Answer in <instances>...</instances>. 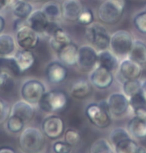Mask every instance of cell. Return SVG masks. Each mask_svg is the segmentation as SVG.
Listing matches in <instances>:
<instances>
[{"mask_svg": "<svg viewBox=\"0 0 146 153\" xmlns=\"http://www.w3.org/2000/svg\"><path fill=\"white\" fill-rule=\"evenodd\" d=\"M17 0H0V13L4 12L9 7H12Z\"/></svg>", "mask_w": 146, "mask_h": 153, "instance_id": "obj_40", "label": "cell"}, {"mask_svg": "<svg viewBox=\"0 0 146 153\" xmlns=\"http://www.w3.org/2000/svg\"><path fill=\"white\" fill-rule=\"evenodd\" d=\"M128 138H132L129 132L126 128L123 127H114L112 130L110 131L109 136H108V141L112 145V147L122 140L128 139Z\"/></svg>", "mask_w": 146, "mask_h": 153, "instance_id": "obj_32", "label": "cell"}, {"mask_svg": "<svg viewBox=\"0 0 146 153\" xmlns=\"http://www.w3.org/2000/svg\"><path fill=\"white\" fill-rule=\"evenodd\" d=\"M0 71L10 74L13 78L21 74L14 55L0 56Z\"/></svg>", "mask_w": 146, "mask_h": 153, "instance_id": "obj_26", "label": "cell"}, {"mask_svg": "<svg viewBox=\"0 0 146 153\" xmlns=\"http://www.w3.org/2000/svg\"><path fill=\"white\" fill-rule=\"evenodd\" d=\"M16 40L10 34H0V56L14 55L16 52Z\"/></svg>", "mask_w": 146, "mask_h": 153, "instance_id": "obj_25", "label": "cell"}, {"mask_svg": "<svg viewBox=\"0 0 146 153\" xmlns=\"http://www.w3.org/2000/svg\"><path fill=\"white\" fill-rule=\"evenodd\" d=\"M107 108L113 118H121L129 114V99L122 92L111 93L106 99Z\"/></svg>", "mask_w": 146, "mask_h": 153, "instance_id": "obj_10", "label": "cell"}, {"mask_svg": "<svg viewBox=\"0 0 146 153\" xmlns=\"http://www.w3.org/2000/svg\"><path fill=\"white\" fill-rule=\"evenodd\" d=\"M126 129L135 140L146 139V118L131 116Z\"/></svg>", "mask_w": 146, "mask_h": 153, "instance_id": "obj_21", "label": "cell"}, {"mask_svg": "<svg viewBox=\"0 0 146 153\" xmlns=\"http://www.w3.org/2000/svg\"><path fill=\"white\" fill-rule=\"evenodd\" d=\"M57 59L65 66H74L77 63V56H78V46L73 41L68 43L63 48L60 49L56 53Z\"/></svg>", "mask_w": 146, "mask_h": 153, "instance_id": "obj_20", "label": "cell"}, {"mask_svg": "<svg viewBox=\"0 0 146 153\" xmlns=\"http://www.w3.org/2000/svg\"><path fill=\"white\" fill-rule=\"evenodd\" d=\"M33 10L32 4L25 0H17L12 6V14L14 18L27 19L33 12Z\"/></svg>", "mask_w": 146, "mask_h": 153, "instance_id": "obj_27", "label": "cell"}, {"mask_svg": "<svg viewBox=\"0 0 146 153\" xmlns=\"http://www.w3.org/2000/svg\"><path fill=\"white\" fill-rule=\"evenodd\" d=\"M14 57H15L17 65H18L21 73L29 70L35 63V55L32 52V50L19 49L14 53Z\"/></svg>", "mask_w": 146, "mask_h": 153, "instance_id": "obj_22", "label": "cell"}, {"mask_svg": "<svg viewBox=\"0 0 146 153\" xmlns=\"http://www.w3.org/2000/svg\"><path fill=\"white\" fill-rule=\"evenodd\" d=\"M133 25L138 32L146 35V10L140 11L134 15Z\"/></svg>", "mask_w": 146, "mask_h": 153, "instance_id": "obj_35", "label": "cell"}, {"mask_svg": "<svg viewBox=\"0 0 146 153\" xmlns=\"http://www.w3.org/2000/svg\"><path fill=\"white\" fill-rule=\"evenodd\" d=\"M68 103V96L64 91L53 90L46 91L42 98L40 99L37 106L41 111L47 114H55L57 112L62 111L66 107Z\"/></svg>", "mask_w": 146, "mask_h": 153, "instance_id": "obj_4", "label": "cell"}, {"mask_svg": "<svg viewBox=\"0 0 146 153\" xmlns=\"http://www.w3.org/2000/svg\"><path fill=\"white\" fill-rule=\"evenodd\" d=\"M83 6L80 0H63L61 4L62 18L68 22H77Z\"/></svg>", "mask_w": 146, "mask_h": 153, "instance_id": "obj_16", "label": "cell"}, {"mask_svg": "<svg viewBox=\"0 0 146 153\" xmlns=\"http://www.w3.org/2000/svg\"><path fill=\"white\" fill-rule=\"evenodd\" d=\"M46 145V137L41 129L34 126L25 127L19 134L18 146L22 153H41Z\"/></svg>", "mask_w": 146, "mask_h": 153, "instance_id": "obj_1", "label": "cell"}, {"mask_svg": "<svg viewBox=\"0 0 146 153\" xmlns=\"http://www.w3.org/2000/svg\"><path fill=\"white\" fill-rule=\"evenodd\" d=\"M137 153H146V147L142 146V145H139V148H138Z\"/></svg>", "mask_w": 146, "mask_h": 153, "instance_id": "obj_44", "label": "cell"}, {"mask_svg": "<svg viewBox=\"0 0 146 153\" xmlns=\"http://www.w3.org/2000/svg\"><path fill=\"white\" fill-rule=\"evenodd\" d=\"M139 144L134 138L122 140L113 146L114 153H137Z\"/></svg>", "mask_w": 146, "mask_h": 153, "instance_id": "obj_31", "label": "cell"}, {"mask_svg": "<svg viewBox=\"0 0 146 153\" xmlns=\"http://www.w3.org/2000/svg\"><path fill=\"white\" fill-rule=\"evenodd\" d=\"M141 94L146 101V79L141 81Z\"/></svg>", "mask_w": 146, "mask_h": 153, "instance_id": "obj_43", "label": "cell"}, {"mask_svg": "<svg viewBox=\"0 0 146 153\" xmlns=\"http://www.w3.org/2000/svg\"><path fill=\"white\" fill-rule=\"evenodd\" d=\"M10 115H15L21 118L25 123H28L33 119L35 115V108H34V105L21 99L14 102L13 105L11 106Z\"/></svg>", "mask_w": 146, "mask_h": 153, "instance_id": "obj_17", "label": "cell"}, {"mask_svg": "<svg viewBox=\"0 0 146 153\" xmlns=\"http://www.w3.org/2000/svg\"><path fill=\"white\" fill-rule=\"evenodd\" d=\"M41 131L50 140H57L63 137L65 124L62 117L56 114H49L41 122Z\"/></svg>", "mask_w": 146, "mask_h": 153, "instance_id": "obj_9", "label": "cell"}, {"mask_svg": "<svg viewBox=\"0 0 146 153\" xmlns=\"http://www.w3.org/2000/svg\"><path fill=\"white\" fill-rule=\"evenodd\" d=\"M4 125H5V129H6V131L8 133L17 135V134H20L24 130L26 123H25L21 118L17 117L15 115H10V116L7 118V120L5 121Z\"/></svg>", "mask_w": 146, "mask_h": 153, "instance_id": "obj_30", "label": "cell"}, {"mask_svg": "<svg viewBox=\"0 0 146 153\" xmlns=\"http://www.w3.org/2000/svg\"><path fill=\"white\" fill-rule=\"evenodd\" d=\"M133 37L127 30H117L111 34L109 49L119 60L129 55L133 45Z\"/></svg>", "mask_w": 146, "mask_h": 153, "instance_id": "obj_6", "label": "cell"}, {"mask_svg": "<svg viewBox=\"0 0 146 153\" xmlns=\"http://www.w3.org/2000/svg\"><path fill=\"white\" fill-rule=\"evenodd\" d=\"M45 74H46L47 81L50 84H60L67 77V66H65L59 60H54L47 64L46 69H45Z\"/></svg>", "mask_w": 146, "mask_h": 153, "instance_id": "obj_15", "label": "cell"}, {"mask_svg": "<svg viewBox=\"0 0 146 153\" xmlns=\"http://www.w3.org/2000/svg\"><path fill=\"white\" fill-rule=\"evenodd\" d=\"M25 1H28V2H30V3H37V2H41V1H43V0H25Z\"/></svg>", "mask_w": 146, "mask_h": 153, "instance_id": "obj_45", "label": "cell"}, {"mask_svg": "<svg viewBox=\"0 0 146 153\" xmlns=\"http://www.w3.org/2000/svg\"><path fill=\"white\" fill-rule=\"evenodd\" d=\"M5 26H6V20H5V17L0 13V34L3 33Z\"/></svg>", "mask_w": 146, "mask_h": 153, "instance_id": "obj_42", "label": "cell"}, {"mask_svg": "<svg viewBox=\"0 0 146 153\" xmlns=\"http://www.w3.org/2000/svg\"><path fill=\"white\" fill-rule=\"evenodd\" d=\"M90 153H114V150L107 139L99 138L91 144Z\"/></svg>", "mask_w": 146, "mask_h": 153, "instance_id": "obj_33", "label": "cell"}, {"mask_svg": "<svg viewBox=\"0 0 146 153\" xmlns=\"http://www.w3.org/2000/svg\"><path fill=\"white\" fill-rule=\"evenodd\" d=\"M85 37L97 50H104L109 48L111 34L105 25L100 22H92L91 24L85 26Z\"/></svg>", "mask_w": 146, "mask_h": 153, "instance_id": "obj_5", "label": "cell"}, {"mask_svg": "<svg viewBox=\"0 0 146 153\" xmlns=\"http://www.w3.org/2000/svg\"><path fill=\"white\" fill-rule=\"evenodd\" d=\"M49 45L51 49L53 51H55L57 53L60 49H62L65 45H67L68 43H70L71 40L70 35L65 31L63 28L60 27L59 25L54 29L49 36Z\"/></svg>", "mask_w": 146, "mask_h": 153, "instance_id": "obj_19", "label": "cell"}, {"mask_svg": "<svg viewBox=\"0 0 146 153\" xmlns=\"http://www.w3.org/2000/svg\"><path fill=\"white\" fill-rule=\"evenodd\" d=\"M128 57L140 65H146V43L141 39H134Z\"/></svg>", "mask_w": 146, "mask_h": 153, "instance_id": "obj_24", "label": "cell"}, {"mask_svg": "<svg viewBox=\"0 0 146 153\" xmlns=\"http://www.w3.org/2000/svg\"><path fill=\"white\" fill-rule=\"evenodd\" d=\"M117 73L123 79V81L140 79L143 73V66L133 61L129 57H126L119 61Z\"/></svg>", "mask_w": 146, "mask_h": 153, "instance_id": "obj_14", "label": "cell"}, {"mask_svg": "<svg viewBox=\"0 0 146 153\" xmlns=\"http://www.w3.org/2000/svg\"><path fill=\"white\" fill-rule=\"evenodd\" d=\"M11 106L4 99L0 98V124L5 123L7 118L10 116Z\"/></svg>", "mask_w": 146, "mask_h": 153, "instance_id": "obj_38", "label": "cell"}, {"mask_svg": "<svg viewBox=\"0 0 146 153\" xmlns=\"http://www.w3.org/2000/svg\"><path fill=\"white\" fill-rule=\"evenodd\" d=\"M97 61H98V50L92 45L84 44L78 47L76 65L80 70L90 72L97 66Z\"/></svg>", "mask_w": 146, "mask_h": 153, "instance_id": "obj_11", "label": "cell"}, {"mask_svg": "<svg viewBox=\"0 0 146 153\" xmlns=\"http://www.w3.org/2000/svg\"><path fill=\"white\" fill-rule=\"evenodd\" d=\"M77 22L84 25V26H87V25H89L92 22H94V14L92 11H91V9L85 8V7L83 8L82 12L80 13L78 19H77Z\"/></svg>", "mask_w": 146, "mask_h": 153, "instance_id": "obj_36", "label": "cell"}, {"mask_svg": "<svg viewBox=\"0 0 146 153\" xmlns=\"http://www.w3.org/2000/svg\"><path fill=\"white\" fill-rule=\"evenodd\" d=\"M41 10L47 18L51 21H58L59 19L62 18V12H61V5H59L55 1H47L42 5Z\"/></svg>", "mask_w": 146, "mask_h": 153, "instance_id": "obj_28", "label": "cell"}, {"mask_svg": "<svg viewBox=\"0 0 146 153\" xmlns=\"http://www.w3.org/2000/svg\"><path fill=\"white\" fill-rule=\"evenodd\" d=\"M13 77L6 72L0 71V88H7L11 82Z\"/></svg>", "mask_w": 146, "mask_h": 153, "instance_id": "obj_39", "label": "cell"}, {"mask_svg": "<svg viewBox=\"0 0 146 153\" xmlns=\"http://www.w3.org/2000/svg\"><path fill=\"white\" fill-rule=\"evenodd\" d=\"M85 116L93 126L99 129L108 128L112 123V116L108 111L106 99L99 101L98 103L92 102L87 104Z\"/></svg>", "mask_w": 146, "mask_h": 153, "instance_id": "obj_3", "label": "cell"}, {"mask_svg": "<svg viewBox=\"0 0 146 153\" xmlns=\"http://www.w3.org/2000/svg\"><path fill=\"white\" fill-rule=\"evenodd\" d=\"M92 87L89 80L87 79H77L70 85L69 94L73 99L76 100H84L92 92Z\"/></svg>", "mask_w": 146, "mask_h": 153, "instance_id": "obj_18", "label": "cell"}, {"mask_svg": "<svg viewBox=\"0 0 146 153\" xmlns=\"http://www.w3.org/2000/svg\"><path fill=\"white\" fill-rule=\"evenodd\" d=\"M0 153H17V151L10 146H0Z\"/></svg>", "mask_w": 146, "mask_h": 153, "instance_id": "obj_41", "label": "cell"}, {"mask_svg": "<svg viewBox=\"0 0 146 153\" xmlns=\"http://www.w3.org/2000/svg\"><path fill=\"white\" fill-rule=\"evenodd\" d=\"M72 150V146L65 142L64 140H54L52 144V152L53 153H70Z\"/></svg>", "mask_w": 146, "mask_h": 153, "instance_id": "obj_37", "label": "cell"}, {"mask_svg": "<svg viewBox=\"0 0 146 153\" xmlns=\"http://www.w3.org/2000/svg\"><path fill=\"white\" fill-rule=\"evenodd\" d=\"M63 140L66 143L69 144L70 146L74 147L80 142V140H81V133H80V131L78 129L70 127V128L65 129L64 134H63Z\"/></svg>", "mask_w": 146, "mask_h": 153, "instance_id": "obj_34", "label": "cell"}, {"mask_svg": "<svg viewBox=\"0 0 146 153\" xmlns=\"http://www.w3.org/2000/svg\"><path fill=\"white\" fill-rule=\"evenodd\" d=\"M122 93L128 99H132L137 95L141 94V81L139 79L136 80H124L122 82Z\"/></svg>", "mask_w": 146, "mask_h": 153, "instance_id": "obj_29", "label": "cell"}, {"mask_svg": "<svg viewBox=\"0 0 146 153\" xmlns=\"http://www.w3.org/2000/svg\"><path fill=\"white\" fill-rule=\"evenodd\" d=\"M27 22L29 27L40 36H49L51 32L58 26L56 21H51L48 19L41 9H34L27 18Z\"/></svg>", "mask_w": 146, "mask_h": 153, "instance_id": "obj_8", "label": "cell"}, {"mask_svg": "<svg viewBox=\"0 0 146 153\" xmlns=\"http://www.w3.org/2000/svg\"><path fill=\"white\" fill-rule=\"evenodd\" d=\"M91 85L98 90H106L110 88L114 82L113 72L108 69L97 65L93 70L89 72V79Z\"/></svg>", "mask_w": 146, "mask_h": 153, "instance_id": "obj_13", "label": "cell"}, {"mask_svg": "<svg viewBox=\"0 0 146 153\" xmlns=\"http://www.w3.org/2000/svg\"><path fill=\"white\" fill-rule=\"evenodd\" d=\"M46 91V86L41 80L37 78H28L22 82L20 87V96L22 100L35 106L38 104Z\"/></svg>", "mask_w": 146, "mask_h": 153, "instance_id": "obj_7", "label": "cell"}, {"mask_svg": "<svg viewBox=\"0 0 146 153\" xmlns=\"http://www.w3.org/2000/svg\"><path fill=\"white\" fill-rule=\"evenodd\" d=\"M125 11V0H104L97 11L99 20L105 25H115Z\"/></svg>", "mask_w": 146, "mask_h": 153, "instance_id": "obj_2", "label": "cell"}, {"mask_svg": "<svg viewBox=\"0 0 146 153\" xmlns=\"http://www.w3.org/2000/svg\"><path fill=\"white\" fill-rule=\"evenodd\" d=\"M120 60L111 52L109 48L104 49V50L98 51V61H97V65L102 66V67L108 69L111 72L117 71Z\"/></svg>", "mask_w": 146, "mask_h": 153, "instance_id": "obj_23", "label": "cell"}, {"mask_svg": "<svg viewBox=\"0 0 146 153\" xmlns=\"http://www.w3.org/2000/svg\"><path fill=\"white\" fill-rule=\"evenodd\" d=\"M16 44L20 49L33 50L37 47L40 41V35L35 32L29 25L26 24L15 31Z\"/></svg>", "mask_w": 146, "mask_h": 153, "instance_id": "obj_12", "label": "cell"}]
</instances>
